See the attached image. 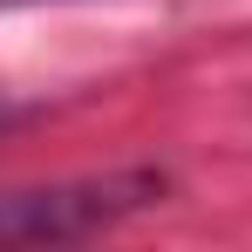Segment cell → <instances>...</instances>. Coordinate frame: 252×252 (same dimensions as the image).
I'll list each match as a JSON object with an SVG mask.
<instances>
[{
    "label": "cell",
    "instance_id": "cell-2",
    "mask_svg": "<svg viewBox=\"0 0 252 252\" xmlns=\"http://www.w3.org/2000/svg\"><path fill=\"white\" fill-rule=\"evenodd\" d=\"M0 7H34V0H0Z\"/></svg>",
    "mask_w": 252,
    "mask_h": 252
},
{
    "label": "cell",
    "instance_id": "cell-1",
    "mask_svg": "<svg viewBox=\"0 0 252 252\" xmlns=\"http://www.w3.org/2000/svg\"><path fill=\"white\" fill-rule=\"evenodd\" d=\"M164 177H89V184H34V191H0V246H34V239H82L129 211L157 205Z\"/></svg>",
    "mask_w": 252,
    "mask_h": 252
}]
</instances>
